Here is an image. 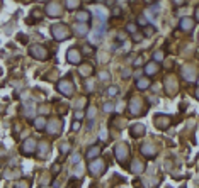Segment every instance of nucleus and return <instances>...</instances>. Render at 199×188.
<instances>
[{
	"mask_svg": "<svg viewBox=\"0 0 199 188\" xmlns=\"http://www.w3.org/2000/svg\"><path fill=\"white\" fill-rule=\"evenodd\" d=\"M51 32L53 36L56 39H60V41H63V39H66L70 36V29L66 26H63V24H56V26L51 27Z\"/></svg>",
	"mask_w": 199,
	"mask_h": 188,
	"instance_id": "1",
	"label": "nucleus"
},
{
	"mask_svg": "<svg viewBox=\"0 0 199 188\" xmlns=\"http://www.w3.org/2000/svg\"><path fill=\"white\" fill-rule=\"evenodd\" d=\"M31 54L34 56L36 60H46L48 58V49L43 46H39V44H34V46L31 47Z\"/></svg>",
	"mask_w": 199,
	"mask_h": 188,
	"instance_id": "2",
	"label": "nucleus"
},
{
	"mask_svg": "<svg viewBox=\"0 0 199 188\" xmlns=\"http://www.w3.org/2000/svg\"><path fill=\"white\" fill-rule=\"evenodd\" d=\"M58 90H60L63 95H66V97H72L73 95V85L70 83V81H66V80H61L60 83H58Z\"/></svg>",
	"mask_w": 199,
	"mask_h": 188,
	"instance_id": "3",
	"label": "nucleus"
},
{
	"mask_svg": "<svg viewBox=\"0 0 199 188\" xmlns=\"http://www.w3.org/2000/svg\"><path fill=\"white\" fill-rule=\"evenodd\" d=\"M46 12L49 17H58V15H61V5L58 2H49L46 7Z\"/></svg>",
	"mask_w": 199,
	"mask_h": 188,
	"instance_id": "4",
	"label": "nucleus"
},
{
	"mask_svg": "<svg viewBox=\"0 0 199 188\" xmlns=\"http://www.w3.org/2000/svg\"><path fill=\"white\" fill-rule=\"evenodd\" d=\"M128 154H130V147L126 144H119L116 147V158L119 159V161H124V159L128 158Z\"/></svg>",
	"mask_w": 199,
	"mask_h": 188,
	"instance_id": "5",
	"label": "nucleus"
},
{
	"mask_svg": "<svg viewBox=\"0 0 199 188\" xmlns=\"http://www.w3.org/2000/svg\"><path fill=\"white\" fill-rule=\"evenodd\" d=\"M90 171L92 173H95V175H100V173H104V170H106V164H104V161H94V163H90Z\"/></svg>",
	"mask_w": 199,
	"mask_h": 188,
	"instance_id": "6",
	"label": "nucleus"
},
{
	"mask_svg": "<svg viewBox=\"0 0 199 188\" xmlns=\"http://www.w3.org/2000/svg\"><path fill=\"white\" fill-rule=\"evenodd\" d=\"M46 131L49 134H56L61 131V122L60 120H51L49 124H46Z\"/></svg>",
	"mask_w": 199,
	"mask_h": 188,
	"instance_id": "7",
	"label": "nucleus"
},
{
	"mask_svg": "<svg viewBox=\"0 0 199 188\" xmlns=\"http://www.w3.org/2000/svg\"><path fill=\"white\" fill-rule=\"evenodd\" d=\"M22 151H24V154H32L36 151V141L34 139H27L26 142H24V146H22Z\"/></svg>",
	"mask_w": 199,
	"mask_h": 188,
	"instance_id": "8",
	"label": "nucleus"
},
{
	"mask_svg": "<svg viewBox=\"0 0 199 188\" xmlns=\"http://www.w3.org/2000/svg\"><path fill=\"white\" fill-rule=\"evenodd\" d=\"M66 60H68L70 63L78 64V63H80V60H82V56H80V53H78L77 49H70L68 54H66Z\"/></svg>",
	"mask_w": 199,
	"mask_h": 188,
	"instance_id": "9",
	"label": "nucleus"
},
{
	"mask_svg": "<svg viewBox=\"0 0 199 188\" xmlns=\"http://www.w3.org/2000/svg\"><path fill=\"white\" fill-rule=\"evenodd\" d=\"M73 32H75L77 36H85L87 32H89V27H87L85 22H80V24L73 26Z\"/></svg>",
	"mask_w": 199,
	"mask_h": 188,
	"instance_id": "10",
	"label": "nucleus"
},
{
	"mask_svg": "<svg viewBox=\"0 0 199 188\" xmlns=\"http://www.w3.org/2000/svg\"><path fill=\"white\" fill-rule=\"evenodd\" d=\"M192 27H194V21H192V19H182L180 21V29H184V31H191L192 29Z\"/></svg>",
	"mask_w": 199,
	"mask_h": 188,
	"instance_id": "11",
	"label": "nucleus"
},
{
	"mask_svg": "<svg viewBox=\"0 0 199 188\" xmlns=\"http://www.w3.org/2000/svg\"><path fill=\"white\" fill-rule=\"evenodd\" d=\"M141 153L145 154V156H148V158H152V156H155V149H153L152 144H145L141 147Z\"/></svg>",
	"mask_w": 199,
	"mask_h": 188,
	"instance_id": "12",
	"label": "nucleus"
},
{
	"mask_svg": "<svg viewBox=\"0 0 199 188\" xmlns=\"http://www.w3.org/2000/svg\"><path fill=\"white\" fill-rule=\"evenodd\" d=\"M155 120H157V125H158L160 129H165L167 125H169V124H165V122H169V117H165V115H158Z\"/></svg>",
	"mask_w": 199,
	"mask_h": 188,
	"instance_id": "13",
	"label": "nucleus"
},
{
	"mask_svg": "<svg viewBox=\"0 0 199 188\" xmlns=\"http://www.w3.org/2000/svg\"><path fill=\"white\" fill-rule=\"evenodd\" d=\"M157 70H158V64H157L155 61H152V63L147 64L145 71H147V75H153V73H157Z\"/></svg>",
	"mask_w": 199,
	"mask_h": 188,
	"instance_id": "14",
	"label": "nucleus"
},
{
	"mask_svg": "<svg viewBox=\"0 0 199 188\" xmlns=\"http://www.w3.org/2000/svg\"><path fill=\"white\" fill-rule=\"evenodd\" d=\"M138 107H140V100L138 99H133V100H131V114H133V115H138V114H140Z\"/></svg>",
	"mask_w": 199,
	"mask_h": 188,
	"instance_id": "15",
	"label": "nucleus"
},
{
	"mask_svg": "<svg viewBox=\"0 0 199 188\" xmlns=\"http://www.w3.org/2000/svg\"><path fill=\"white\" fill-rule=\"evenodd\" d=\"M34 125H36V129H38V131H43V129H46V120H44V117H38V119H36V122H34Z\"/></svg>",
	"mask_w": 199,
	"mask_h": 188,
	"instance_id": "16",
	"label": "nucleus"
},
{
	"mask_svg": "<svg viewBox=\"0 0 199 188\" xmlns=\"http://www.w3.org/2000/svg\"><path fill=\"white\" fill-rule=\"evenodd\" d=\"M77 21H78V22H85V24H87V22L90 21V14H89V12H80V14H77Z\"/></svg>",
	"mask_w": 199,
	"mask_h": 188,
	"instance_id": "17",
	"label": "nucleus"
},
{
	"mask_svg": "<svg viewBox=\"0 0 199 188\" xmlns=\"http://www.w3.org/2000/svg\"><path fill=\"white\" fill-rule=\"evenodd\" d=\"M141 134H145V127H143L141 124H136V125L133 127V136H134V137H140Z\"/></svg>",
	"mask_w": 199,
	"mask_h": 188,
	"instance_id": "18",
	"label": "nucleus"
},
{
	"mask_svg": "<svg viewBox=\"0 0 199 188\" xmlns=\"http://www.w3.org/2000/svg\"><path fill=\"white\" fill-rule=\"evenodd\" d=\"M97 154H100V147H97V146H94V147H90V151L87 153V158H89V159H92V158H95Z\"/></svg>",
	"mask_w": 199,
	"mask_h": 188,
	"instance_id": "19",
	"label": "nucleus"
},
{
	"mask_svg": "<svg viewBox=\"0 0 199 188\" xmlns=\"http://www.w3.org/2000/svg\"><path fill=\"white\" fill-rule=\"evenodd\" d=\"M150 86V80L148 78H140L138 80V88L140 90H145V88H148Z\"/></svg>",
	"mask_w": 199,
	"mask_h": 188,
	"instance_id": "20",
	"label": "nucleus"
},
{
	"mask_svg": "<svg viewBox=\"0 0 199 188\" xmlns=\"http://www.w3.org/2000/svg\"><path fill=\"white\" fill-rule=\"evenodd\" d=\"M66 7H68L70 10L78 9V7H80V0H66Z\"/></svg>",
	"mask_w": 199,
	"mask_h": 188,
	"instance_id": "21",
	"label": "nucleus"
},
{
	"mask_svg": "<svg viewBox=\"0 0 199 188\" xmlns=\"http://www.w3.org/2000/svg\"><path fill=\"white\" fill-rule=\"evenodd\" d=\"M80 73H82L83 76H89V75H92V66H90V64L82 66V68H80Z\"/></svg>",
	"mask_w": 199,
	"mask_h": 188,
	"instance_id": "22",
	"label": "nucleus"
},
{
	"mask_svg": "<svg viewBox=\"0 0 199 188\" xmlns=\"http://www.w3.org/2000/svg\"><path fill=\"white\" fill-rule=\"evenodd\" d=\"M131 170H133L134 173H141V171H143V164L140 161H134L133 166H131Z\"/></svg>",
	"mask_w": 199,
	"mask_h": 188,
	"instance_id": "23",
	"label": "nucleus"
},
{
	"mask_svg": "<svg viewBox=\"0 0 199 188\" xmlns=\"http://www.w3.org/2000/svg\"><path fill=\"white\" fill-rule=\"evenodd\" d=\"M153 60H157V61H162V60H164V53H162V51H157L155 54H153Z\"/></svg>",
	"mask_w": 199,
	"mask_h": 188,
	"instance_id": "24",
	"label": "nucleus"
},
{
	"mask_svg": "<svg viewBox=\"0 0 199 188\" xmlns=\"http://www.w3.org/2000/svg\"><path fill=\"white\" fill-rule=\"evenodd\" d=\"M107 93H109V97H116L117 95V88L116 86H111V88L107 90Z\"/></svg>",
	"mask_w": 199,
	"mask_h": 188,
	"instance_id": "25",
	"label": "nucleus"
},
{
	"mask_svg": "<svg viewBox=\"0 0 199 188\" xmlns=\"http://www.w3.org/2000/svg\"><path fill=\"white\" fill-rule=\"evenodd\" d=\"M104 110H106V112H111V110H114V103H111V102L104 103Z\"/></svg>",
	"mask_w": 199,
	"mask_h": 188,
	"instance_id": "26",
	"label": "nucleus"
},
{
	"mask_svg": "<svg viewBox=\"0 0 199 188\" xmlns=\"http://www.w3.org/2000/svg\"><path fill=\"white\" fill-rule=\"evenodd\" d=\"M126 29H128V32L134 34V32H136V24H128V27H126Z\"/></svg>",
	"mask_w": 199,
	"mask_h": 188,
	"instance_id": "27",
	"label": "nucleus"
},
{
	"mask_svg": "<svg viewBox=\"0 0 199 188\" xmlns=\"http://www.w3.org/2000/svg\"><path fill=\"white\" fill-rule=\"evenodd\" d=\"M29 185H27V181H21V183L17 185V188H27Z\"/></svg>",
	"mask_w": 199,
	"mask_h": 188,
	"instance_id": "28",
	"label": "nucleus"
},
{
	"mask_svg": "<svg viewBox=\"0 0 199 188\" xmlns=\"http://www.w3.org/2000/svg\"><path fill=\"white\" fill-rule=\"evenodd\" d=\"M94 115H95V109L92 107L90 110H89V117H90V119H92V117H94Z\"/></svg>",
	"mask_w": 199,
	"mask_h": 188,
	"instance_id": "29",
	"label": "nucleus"
},
{
	"mask_svg": "<svg viewBox=\"0 0 199 188\" xmlns=\"http://www.w3.org/2000/svg\"><path fill=\"white\" fill-rule=\"evenodd\" d=\"M78 127H80L78 122H73V124H72V129H73V131H78Z\"/></svg>",
	"mask_w": 199,
	"mask_h": 188,
	"instance_id": "30",
	"label": "nucleus"
},
{
	"mask_svg": "<svg viewBox=\"0 0 199 188\" xmlns=\"http://www.w3.org/2000/svg\"><path fill=\"white\" fill-rule=\"evenodd\" d=\"M100 78H102V80H107V78H109V75H107L106 71H102V73H100Z\"/></svg>",
	"mask_w": 199,
	"mask_h": 188,
	"instance_id": "31",
	"label": "nucleus"
},
{
	"mask_svg": "<svg viewBox=\"0 0 199 188\" xmlns=\"http://www.w3.org/2000/svg\"><path fill=\"white\" fill-rule=\"evenodd\" d=\"M61 153H63V154H66V153H68V144H65L63 147H61Z\"/></svg>",
	"mask_w": 199,
	"mask_h": 188,
	"instance_id": "32",
	"label": "nucleus"
},
{
	"mask_svg": "<svg viewBox=\"0 0 199 188\" xmlns=\"http://www.w3.org/2000/svg\"><path fill=\"white\" fill-rule=\"evenodd\" d=\"M145 34H147V36H152V34H153V29H145Z\"/></svg>",
	"mask_w": 199,
	"mask_h": 188,
	"instance_id": "33",
	"label": "nucleus"
},
{
	"mask_svg": "<svg viewBox=\"0 0 199 188\" xmlns=\"http://www.w3.org/2000/svg\"><path fill=\"white\" fill-rule=\"evenodd\" d=\"M138 22L143 26V24H147V19H141V17H140V19H138Z\"/></svg>",
	"mask_w": 199,
	"mask_h": 188,
	"instance_id": "34",
	"label": "nucleus"
},
{
	"mask_svg": "<svg viewBox=\"0 0 199 188\" xmlns=\"http://www.w3.org/2000/svg\"><path fill=\"white\" fill-rule=\"evenodd\" d=\"M174 2H175V4H177V5H180L182 2H184V0H174Z\"/></svg>",
	"mask_w": 199,
	"mask_h": 188,
	"instance_id": "35",
	"label": "nucleus"
},
{
	"mask_svg": "<svg viewBox=\"0 0 199 188\" xmlns=\"http://www.w3.org/2000/svg\"><path fill=\"white\" fill-rule=\"evenodd\" d=\"M145 2H147V4H152V2H153V0H145Z\"/></svg>",
	"mask_w": 199,
	"mask_h": 188,
	"instance_id": "36",
	"label": "nucleus"
}]
</instances>
